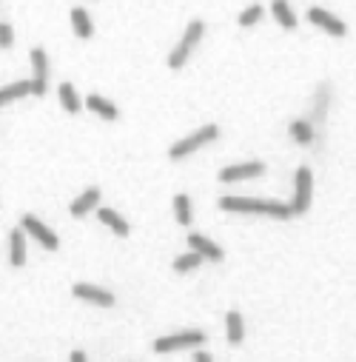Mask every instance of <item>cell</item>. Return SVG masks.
Segmentation results:
<instances>
[{"mask_svg": "<svg viewBox=\"0 0 356 362\" xmlns=\"http://www.w3.org/2000/svg\"><path fill=\"white\" fill-rule=\"evenodd\" d=\"M220 137V126H202V128H197L194 134H188V137H183V140H177L174 146L168 149V157L171 160H185L188 155H194V152H200L202 146H208L211 140H217Z\"/></svg>", "mask_w": 356, "mask_h": 362, "instance_id": "6da1fadb", "label": "cell"}, {"mask_svg": "<svg viewBox=\"0 0 356 362\" xmlns=\"http://www.w3.org/2000/svg\"><path fill=\"white\" fill-rule=\"evenodd\" d=\"M202 35H205V23H202V20H191V23L185 26V32H183V40H180L177 49L168 54V68H183L185 60L191 57L194 46L202 40Z\"/></svg>", "mask_w": 356, "mask_h": 362, "instance_id": "7a4b0ae2", "label": "cell"}, {"mask_svg": "<svg viewBox=\"0 0 356 362\" xmlns=\"http://www.w3.org/2000/svg\"><path fill=\"white\" fill-rule=\"evenodd\" d=\"M294 200L288 203L291 205V214H305L311 208V194H314V174L308 166H300L297 169V180H294Z\"/></svg>", "mask_w": 356, "mask_h": 362, "instance_id": "3957f363", "label": "cell"}, {"mask_svg": "<svg viewBox=\"0 0 356 362\" xmlns=\"http://www.w3.org/2000/svg\"><path fill=\"white\" fill-rule=\"evenodd\" d=\"M20 229H23V234H32L43 248H49V251H57L60 248V240H57V234L49 229V226H43L35 214H23L20 217Z\"/></svg>", "mask_w": 356, "mask_h": 362, "instance_id": "277c9868", "label": "cell"}, {"mask_svg": "<svg viewBox=\"0 0 356 362\" xmlns=\"http://www.w3.org/2000/svg\"><path fill=\"white\" fill-rule=\"evenodd\" d=\"M205 342V334L202 331H183V334H171V337H160L154 342V351L157 354H171V351H180V348H194Z\"/></svg>", "mask_w": 356, "mask_h": 362, "instance_id": "5b68a950", "label": "cell"}, {"mask_svg": "<svg viewBox=\"0 0 356 362\" xmlns=\"http://www.w3.org/2000/svg\"><path fill=\"white\" fill-rule=\"evenodd\" d=\"M32 68H35V78H32V95L43 97L49 92V57L43 49H32Z\"/></svg>", "mask_w": 356, "mask_h": 362, "instance_id": "8992f818", "label": "cell"}, {"mask_svg": "<svg viewBox=\"0 0 356 362\" xmlns=\"http://www.w3.org/2000/svg\"><path fill=\"white\" fill-rule=\"evenodd\" d=\"M308 23L319 26L322 32H328V35H333V37H345V35H348V26H345L336 15H331L328 9H319V6L308 9Z\"/></svg>", "mask_w": 356, "mask_h": 362, "instance_id": "52a82bcc", "label": "cell"}, {"mask_svg": "<svg viewBox=\"0 0 356 362\" xmlns=\"http://www.w3.org/2000/svg\"><path fill=\"white\" fill-rule=\"evenodd\" d=\"M71 294L78 300H86L92 306H103V308H111L114 306V294H109L106 288H97V285H89V282H75Z\"/></svg>", "mask_w": 356, "mask_h": 362, "instance_id": "ba28073f", "label": "cell"}, {"mask_svg": "<svg viewBox=\"0 0 356 362\" xmlns=\"http://www.w3.org/2000/svg\"><path fill=\"white\" fill-rule=\"evenodd\" d=\"M265 174V163L259 160H251V163H240V166H226L220 171V183H237V180H251V177H259Z\"/></svg>", "mask_w": 356, "mask_h": 362, "instance_id": "9c48e42d", "label": "cell"}, {"mask_svg": "<svg viewBox=\"0 0 356 362\" xmlns=\"http://www.w3.org/2000/svg\"><path fill=\"white\" fill-rule=\"evenodd\" d=\"M268 200H254V197H220L223 211H237V214H265Z\"/></svg>", "mask_w": 356, "mask_h": 362, "instance_id": "30bf717a", "label": "cell"}, {"mask_svg": "<svg viewBox=\"0 0 356 362\" xmlns=\"http://www.w3.org/2000/svg\"><path fill=\"white\" fill-rule=\"evenodd\" d=\"M188 248L197 251L202 260H211V263H220V260L226 257L223 248H220L217 243H211V240L202 237V234H188Z\"/></svg>", "mask_w": 356, "mask_h": 362, "instance_id": "8fae6325", "label": "cell"}, {"mask_svg": "<svg viewBox=\"0 0 356 362\" xmlns=\"http://www.w3.org/2000/svg\"><path fill=\"white\" fill-rule=\"evenodd\" d=\"M271 15H274V20H276L282 29H288V32L297 29V15H294V9L288 6V0H271Z\"/></svg>", "mask_w": 356, "mask_h": 362, "instance_id": "7c38bea8", "label": "cell"}, {"mask_svg": "<svg viewBox=\"0 0 356 362\" xmlns=\"http://www.w3.org/2000/svg\"><path fill=\"white\" fill-rule=\"evenodd\" d=\"M9 265H15V268L26 265V234H23V229H15L9 234Z\"/></svg>", "mask_w": 356, "mask_h": 362, "instance_id": "4fadbf2b", "label": "cell"}, {"mask_svg": "<svg viewBox=\"0 0 356 362\" xmlns=\"http://www.w3.org/2000/svg\"><path fill=\"white\" fill-rule=\"evenodd\" d=\"M97 205H100V188H94V186H92V188H86L75 203H71V208H68V211L75 214V217H86V214H89L92 208H97Z\"/></svg>", "mask_w": 356, "mask_h": 362, "instance_id": "5bb4252c", "label": "cell"}, {"mask_svg": "<svg viewBox=\"0 0 356 362\" xmlns=\"http://www.w3.org/2000/svg\"><path fill=\"white\" fill-rule=\"evenodd\" d=\"M71 29H75V35L80 40H89L94 35V26H92V18H89L86 9H80V6L71 9Z\"/></svg>", "mask_w": 356, "mask_h": 362, "instance_id": "9a60e30c", "label": "cell"}, {"mask_svg": "<svg viewBox=\"0 0 356 362\" xmlns=\"http://www.w3.org/2000/svg\"><path fill=\"white\" fill-rule=\"evenodd\" d=\"M26 95H32V80H18V83L4 86V89H0V109L15 103V100H20V97H26Z\"/></svg>", "mask_w": 356, "mask_h": 362, "instance_id": "2e32d148", "label": "cell"}, {"mask_svg": "<svg viewBox=\"0 0 356 362\" xmlns=\"http://www.w3.org/2000/svg\"><path fill=\"white\" fill-rule=\"evenodd\" d=\"M86 109L94 111V114H100L103 120H117V117H120V114H117V106H114L111 100L100 97V95H89V97H86Z\"/></svg>", "mask_w": 356, "mask_h": 362, "instance_id": "e0dca14e", "label": "cell"}, {"mask_svg": "<svg viewBox=\"0 0 356 362\" xmlns=\"http://www.w3.org/2000/svg\"><path fill=\"white\" fill-rule=\"evenodd\" d=\"M57 95H60V106H63L68 114H78V111L83 109V100H80V95L75 92V86H71V83H60V86H57Z\"/></svg>", "mask_w": 356, "mask_h": 362, "instance_id": "ac0fdd59", "label": "cell"}, {"mask_svg": "<svg viewBox=\"0 0 356 362\" xmlns=\"http://www.w3.org/2000/svg\"><path fill=\"white\" fill-rule=\"evenodd\" d=\"M97 214H100V223H106V226H109V229H111L114 234H120V237H125V234L131 231V229H128V223L123 220V217H120L117 211H111V208H100Z\"/></svg>", "mask_w": 356, "mask_h": 362, "instance_id": "d6986e66", "label": "cell"}, {"mask_svg": "<svg viewBox=\"0 0 356 362\" xmlns=\"http://www.w3.org/2000/svg\"><path fill=\"white\" fill-rule=\"evenodd\" d=\"M226 325H228V342H231V345H240L243 337H245V325H243L240 311H228V314H226Z\"/></svg>", "mask_w": 356, "mask_h": 362, "instance_id": "ffe728a7", "label": "cell"}, {"mask_svg": "<svg viewBox=\"0 0 356 362\" xmlns=\"http://www.w3.org/2000/svg\"><path fill=\"white\" fill-rule=\"evenodd\" d=\"M174 214H177V223L180 226H191V197H185V194H177L174 197Z\"/></svg>", "mask_w": 356, "mask_h": 362, "instance_id": "44dd1931", "label": "cell"}, {"mask_svg": "<svg viewBox=\"0 0 356 362\" xmlns=\"http://www.w3.org/2000/svg\"><path fill=\"white\" fill-rule=\"evenodd\" d=\"M200 263H202V257H200L197 251H185V254H180V257L174 260V271H177V274H188V271L200 268Z\"/></svg>", "mask_w": 356, "mask_h": 362, "instance_id": "7402d4cb", "label": "cell"}, {"mask_svg": "<svg viewBox=\"0 0 356 362\" xmlns=\"http://www.w3.org/2000/svg\"><path fill=\"white\" fill-rule=\"evenodd\" d=\"M291 134H294L297 143H302V146H311V143H314V128L305 120H294L291 123Z\"/></svg>", "mask_w": 356, "mask_h": 362, "instance_id": "603a6c76", "label": "cell"}, {"mask_svg": "<svg viewBox=\"0 0 356 362\" xmlns=\"http://www.w3.org/2000/svg\"><path fill=\"white\" fill-rule=\"evenodd\" d=\"M262 15H265V9H262L259 4H254V6H248V9H243V12H240V18H237V23H240L243 29H248V26H254V23H259V20H262Z\"/></svg>", "mask_w": 356, "mask_h": 362, "instance_id": "cb8c5ba5", "label": "cell"}, {"mask_svg": "<svg viewBox=\"0 0 356 362\" xmlns=\"http://www.w3.org/2000/svg\"><path fill=\"white\" fill-rule=\"evenodd\" d=\"M15 43V32L9 23H0V49H12Z\"/></svg>", "mask_w": 356, "mask_h": 362, "instance_id": "d4e9b609", "label": "cell"}, {"mask_svg": "<svg viewBox=\"0 0 356 362\" xmlns=\"http://www.w3.org/2000/svg\"><path fill=\"white\" fill-rule=\"evenodd\" d=\"M194 362H214V359H211L205 351H197V354H194Z\"/></svg>", "mask_w": 356, "mask_h": 362, "instance_id": "484cf974", "label": "cell"}, {"mask_svg": "<svg viewBox=\"0 0 356 362\" xmlns=\"http://www.w3.org/2000/svg\"><path fill=\"white\" fill-rule=\"evenodd\" d=\"M71 362H89V359H86L83 351H75V354H71Z\"/></svg>", "mask_w": 356, "mask_h": 362, "instance_id": "4316f807", "label": "cell"}]
</instances>
